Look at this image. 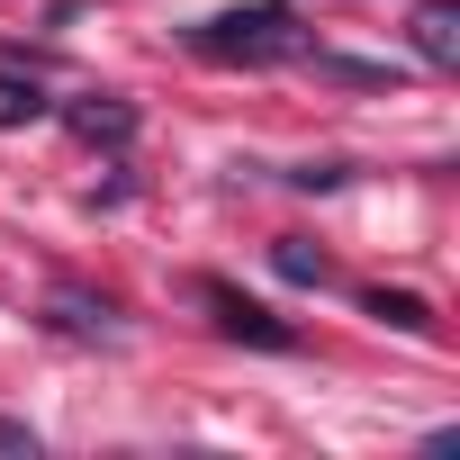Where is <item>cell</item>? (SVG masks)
Returning <instances> with one entry per match:
<instances>
[{
    "label": "cell",
    "mask_w": 460,
    "mask_h": 460,
    "mask_svg": "<svg viewBox=\"0 0 460 460\" xmlns=\"http://www.w3.org/2000/svg\"><path fill=\"white\" fill-rule=\"evenodd\" d=\"M361 307H370V316H379V325H397V334H424V325H433V307H424V298H415V289H370V298H361Z\"/></svg>",
    "instance_id": "cell-6"
},
{
    "label": "cell",
    "mask_w": 460,
    "mask_h": 460,
    "mask_svg": "<svg viewBox=\"0 0 460 460\" xmlns=\"http://www.w3.org/2000/svg\"><path fill=\"white\" fill-rule=\"evenodd\" d=\"M55 325H64V334H100V343H118V307H109V298H82V289H55Z\"/></svg>",
    "instance_id": "cell-5"
},
{
    "label": "cell",
    "mask_w": 460,
    "mask_h": 460,
    "mask_svg": "<svg viewBox=\"0 0 460 460\" xmlns=\"http://www.w3.org/2000/svg\"><path fill=\"white\" fill-rule=\"evenodd\" d=\"M64 118H73V136H91V145H127V136H136V109H127V100H73Z\"/></svg>",
    "instance_id": "cell-4"
},
{
    "label": "cell",
    "mask_w": 460,
    "mask_h": 460,
    "mask_svg": "<svg viewBox=\"0 0 460 460\" xmlns=\"http://www.w3.org/2000/svg\"><path fill=\"white\" fill-rule=\"evenodd\" d=\"M271 262H280V280H298V289H316V280H325V253H316L307 235H280V244H271Z\"/></svg>",
    "instance_id": "cell-7"
},
{
    "label": "cell",
    "mask_w": 460,
    "mask_h": 460,
    "mask_svg": "<svg viewBox=\"0 0 460 460\" xmlns=\"http://www.w3.org/2000/svg\"><path fill=\"white\" fill-rule=\"evenodd\" d=\"M28 118H46V91H37V82H19L10 64H0V127H28Z\"/></svg>",
    "instance_id": "cell-8"
},
{
    "label": "cell",
    "mask_w": 460,
    "mask_h": 460,
    "mask_svg": "<svg viewBox=\"0 0 460 460\" xmlns=\"http://www.w3.org/2000/svg\"><path fill=\"white\" fill-rule=\"evenodd\" d=\"M190 46H199L208 64H289V55H307V28H298L289 0H244V10L199 19Z\"/></svg>",
    "instance_id": "cell-1"
},
{
    "label": "cell",
    "mask_w": 460,
    "mask_h": 460,
    "mask_svg": "<svg viewBox=\"0 0 460 460\" xmlns=\"http://www.w3.org/2000/svg\"><path fill=\"white\" fill-rule=\"evenodd\" d=\"M0 451H28V460H37V424H19V415H0Z\"/></svg>",
    "instance_id": "cell-9"
},
{
    "label": "cell",
    "mask_w": 460,
    "mask_h": 460,
    "mask_svg": "<svg viewBox=\"0 0 460 460\" xmlns=\"http://www.w3.org/2000/svg\"><path fill=\"white\" fill-rule=\"evenodd\" d=\"M199 298H208V316H217V334H226V343H253V352H298V325H289V316H271L262 298L226 289V280H199Z\"/></svg>",
    "instance_id": "cell-2"
},
{
    "label": "cell",
    "mask_w": 460,
    "mask_h": 460,
    "mask_svg": "<svg viewBox=\"0 0 460 460\" xmlns=\"http://www.w3.org/2000/svg\"><path fill=\"white\" fill-rule=\"evenodd\" d=\"M289 181H298V190H334V181H343V163H298Z\"/></svg>",
    "instance_id": "cell-10"
},
{
    "label": "cell",
    "mask_w": 460,
    "mask_h": 460,
    "mask_svg": "<svg viewBox=\"0 0 460 460\" xmlns=\"http://www.w3.org/2000/svg\"><path fill=\"white\" fill-rule=\"evenodd\" d=\"M415 55L433 73H460V10H451V0H424V10H415Z\"/></svg>",
    "instance_id": "cell-3"
}]
</instances>
